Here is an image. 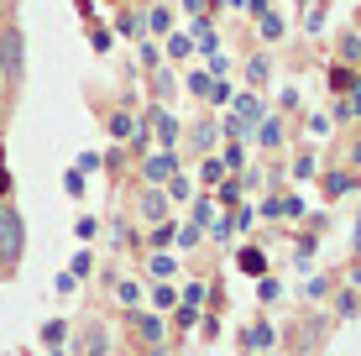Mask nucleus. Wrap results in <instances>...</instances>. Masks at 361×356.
<instances>
[{"label": "nucleus", "mask_w": 361, "mask_h": 356, "mask_svg": "<svg viewBox=\"0 0 361 356\" xmlns=\"http://www.w3.org/2000/svg\"><path fill=\"white\" fill-rule=\"evenodd\" d=\"M6 189H11V178H6V163H0V200H6Z\"/></svg>", "instance_id": "3"}, {"label": "nucleus", "mask_w": 361, "mask_h": 356, "mask_svg": "<svg viewBox=\"0 0 361 356\" xmlns=\"http://www.w3.org/2000/svg\"><path fill=\"white\" fill-rule=\"evenodd\" d=\"M0 73H6L11 90H21V79H27V42H21V27H16V21H6V27H0Z\"/></svg>", "instance_id": "1"}, {"label": "nucleus", "mask_w": 361, "mask_h": 356, "mask_svg": "<svg viewBox=\"0 0 361 356\" xmlns=\"http://www.w3.org/2000/svg\"><path fill=\"white\" fill-rule=\"evenodd\" d=\"M21 241H27V231H21V215L6 204V210H0V267H6V273L21 262Z\"/></svg>", "instance_id": "2"}]
</instances>
